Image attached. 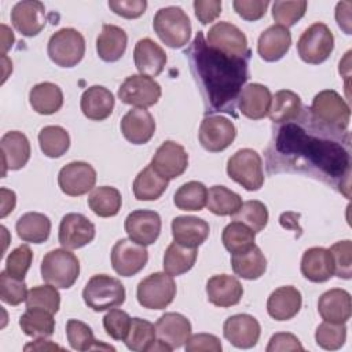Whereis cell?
<instances>
[{
	"mask_svg": "<svg viewBox=\"0 0 352 352\" xmlns=\"http://www.w3.org/2000/svg\"><path fill=\"white\" fill-rule=\"evenodd\" d=\"M190 69L212 111L234 113L235 100L246 82L248 56L227 55L210 47L198 32L186 51Z\"/></svg>",
	"mask_w": 352,
	"mask_h": 352,
	"instance_id": "6da1fadb",
	"label": "cell"
},
{
	"mask_svg": "<svg viewBox=\"0 0 352 352\" xmlns=\"http://www.w3.org/2000/svg\"><path fill=\"white\" fill-rule=\"evenodd\" d=\"M330 133L338 132L329 131L324 136H316L307 132L302 125L290 121L278 131L275 150L279 155L292 160V162L297 160L300 165H309L319 176L333 182L338 180L340 191H342V183L349 186V144L330 139L327 136Z\"/></svg>",
	"mask_w": 352,
	"mask_h": 352,
	"instance_id": "7a4b0ae2",
	"label": "cell"
},
{
	"mask_svg": "<svg viewBox=\"0 0 352 352\" xmlns=\"http://www.w3.org/2000/svg\"><path fill=\"white\" fill-rule=\"evenodd\" d=\"M309 116L323 128L338 133L348 132L351 109L344 98L334 89H324L315 95Z\"/></svg>",
	"mask_w": 352,
	"mask_h": 352,
	"instance_id": "3957f363",
	"label": "cell"
},
{
	"mask_svg": "<svg viewBox=\"0 0 352 352\" xmlns=\"http://www.w3.org/2000/svg\"><path fill=\"white\" fill-rule=\"evenodd\" d=\"M153 28L160 40L170 48H183L191 37V22L180 7H162L153 19Z\"/></svg>",
	"mask_w": 352,
	"mask_h": 352,
	"instance_id": "277c9868",
	"label": "cell"
},
{
	"mask_svg": "<svg viewBox=\"0 0 352 352\" xmlns=\"http://www.w3.org/2000/svg\"><path fill=\"white\" fill-rule=\"evenodd\" d=\"M40 271L44 282L58 289H69L80 275V261L69 249H54L43 257Z\"/></svg>",
	"mask_w": 352,
	"mask_h": 352,
	"instance_id": "5b68a950",
	"label": "cell"
},
{
	"mask_svg": "<svg viewBox=\"0 0 352 352\" xmlns=\"http://www.w3.org/2000/svg\"><path fill=\"white\" fill-rule=\"evenodd\" d=\"M84 302L95 312L120 307L125 301V287L120 279L98 274L94 275L82 290Z\"/></svg>",
	"mask_w": 352,
	"mask_h": 352,
	"instance_id": "8992f818",
	"label": "cell"
},
{
	"mask_svg": "<svg viewBox=\"0 0 352 352\" xmlns=\"http://www.w3.org/2000/svg\"><path fill=\"white\" fill-rule=\"evenodd\" d=\"M227 175L248 191H257L264 184L263 160L252 148H241L228 158Z\"/></svg>",
	"mask_w": 352,
	"mask_h": 352,
	"instance_id": "52a82bcc",
	"label": "cell"
},
{
	"mask_svg": "<svg viewBox=\"0 0 352 352\" xmlns=\"http://www.w3.org/2000/svg\"><path fill=\"white\" fill-rule=\"evenodd\" d=\"M47 52L50 59L60 67H73L81 62L85 54V40L73 28H62L50 40Z\"/></svg>",
	"mask_w": 352,
	"mask_h": 352,
	"instance_id": "ba28073f",
	"label": "cell"
},
{
	"mask_svg": "<svg viewBox=\"0 0 352 352\" xmlns=\"http://www.w3.org/2000/svg\"><path fill=\"white\" fill-rule=\"evenodd\" d=\"M334 50V36L323 22H315L307 28L297 41L300 58L311 65L324 62Z\"/></svg>",
	"mask_w": 352,
	"mask_h": 352,
	"instance_id": "9c48e42d",
	"label": "cell"
},
{
	"mask_svg": "<svg viewBox=\"0 0 352 352\" xmlns=\"http://www.w3.org/2000/svg\"><path fill=\"white\" fill-rule=\"evenodd\" d=\"M176 296V283L166 272H154L142 279L136 289L139 304L147 309H165Z\"/></svg>",
	"mask_w": 352,
	"mask_h": 352,
	"instance_id": "30bf717a",
	"label": "cell"
},
{
	"mask_svg": "<svg viewBox=\"0 0 352 352\" xmlns=\"http://www.w3.org/2000/svg\"><path fill=\"white\" fill-rule=\"evenodd\" d=\"M117 96L125 104L146 109L160 100L161 85L153 77L132 74L120 85Z\"/></svg>",
	"mask_w": 352,
	"mask_h": 352,
	"instance_id": "8fae6325",
	"label": "cell"
},
{
	"mask_svg": "<svg viewBox=\"0 0 352 352\" xmlns=\"http://www.w3.org/2000/svg\"><path fill=\"white\" fill-rule=\"evenodd\" d=\"M111 267L121 276H133L140 272L148 260L146 246L131 238L118 239L111 249Z\"/></svg>",
	"mask_w": 352,
	"mask_h": 352,
	"instance_id": "7c38bea8",
	"label": "cell"
},
{
	"mask_svg": "<svg viewBox=\"0 0 352 352\" xmlns=\"http://www.w3.org/2000/svg\"><path fill=\"white\" fill-rule=\"evenodd\" d=\"M235 136L236 128L234 122L223 116L205 117L198 132L201 146L210 153L226 150L235 140Z\"/></svg>",
	"mask_w": 352,
	"mask_h": 352,
	"instance_id": "4fadbf2b",
	"label": "cell"
},
{
	"mask_svg": "<svg viewBox=\"0 0 352 352\" xmlns=\"http://www.w3.org/2000/svg\"><path fill=\"white\" fill-rule=\"evenodd\" d=\"M96 183V170L84 161H73L65 165L58 175V184L63 194L80 197L92 191Z\"/></svg>",
	"mask_w": 352,
	"mask_h": 352,
	"instance_id": "5bb4252c",
	"label": "cell"
},
{
	"mask_svg": "<svg viewBox=\"0 0 352 352\" xmlns=\"http://www.w3.org/2000/svg\"><path fill=\"white\" fill-rule=\"evenodd\" d=\"M206 43L232 56H248L250 55V51L248 48V38L245 33L235 25L223 21L214 23L208 34H206Z\"/></svg>",
	"mask_w": 352,
	"mask_h": 352,
	"instance_id": "9a60e30c",
	"label": "cell"
},
{
	"mask_svg": "<svg viewBox=\"0 0 352 352\" xmlns=\"http://www.w3.org/2000/svg\"><path fill=\"white\" fill-rule=\"evenodd\" d=\"M150 165L161 176L172 180L186 172L188 166V154L182 144L173 140H165L157 148Z\"/></svg>",
	"mask_w": 352,
	"mask_h": 352,
	"instance_id": "2e32d148",
	"label": "cell"
},
{
	"mask_svg": "<svg viewBox=\"0 0 352 352\" xmlns=\"http://www.w3.org/2000/svg\"><path fill=\"white\" fill-rule=\"evenodd\" d=\"M58 238L62 248L80 249L94 241L95 226L81 213H67L60 220Z\"/></svg>",
	"mask_w": 352,
	"mask_h": 352,
	"instance_id": "e0dca14e",
	"label": "cell"
},
{
	"mask_svg": "<svg viewBox=\"0 0 352 352\" xmlns=\"http://www.w3.org/2000/svg\"><path fill=\"white\" fill-rule=\"evenodd\" d=\"M161 226L162 223L160 214L147 209H138L131 212L124 223L128 236L143 246L153 245L158 239Z\"/></svg>",
	"mask_w": 352,
	"mask_h": 352,
	"instance_id": "ac0fdd59",
	"label": "cell"
},
{
	"mask_svg": "<svg viewBox=\"0 0 352 352\" xmlns=\"http://www.w3.org/2000/svg\"><path fill=\"white\" fill-rule=\"evenodd\" d=\"M224 337L236 348H253L261 334L258 320L249 314H236L226 319L223 324Z\"/></svg>",
	"mask_w": 352,
	"mask_h": 352,
	"instance_id": "d6986e66",
	"label": "cell"
},
{
	"mask_svg": "<svg viewBox=\"0 0 352 352\" xmlns=\"http://www.w3.org/2000/svg\"><path fill=\"white\" fill-rule=\"evenodd\" d=\"M11 22L22 36L34 37L45 26V7L36 0L19 1L11 10Z\"/></svg>",
	"mask_w": 352,
	"mask_h": 352,
	"instance_id": "ffe728a7",
	"label": "cell"
},
{
	"mask_svg": "<svg viewBox=\"0 0 352 352\" xmlns=\"http://www.w3.org/2000/svg\"><path fill=\"white\" fill-rule=\"evenodd\" d=\"M155 333L158 341L172 351L187 342L191 336V323L182 314L166 312L155 322Z\"/></svg>",
	"mask_w": 352,
	"mask_h": 352,
	"instance_id": "44dd1931",
	"label": "cell"
},
{
	"mask_svg": "<svg viewBox=\"0 0 352 352\" xmlns=\"http://www.w3.org/2000/svg\"><path fill=\"white\" fill-rule=\"evenodd\" d=\"M120 128L129 143L144 144L155 133V121L148 110L133 107L121 118Z\"/></svg>",
	"mask_w": 352,
	"mask_h": 352,
	"instance_id": "7402d4cb",
	"label": "cell"
},
{
	"mask_svg": "<svg viewBox=\"0 0 352 352\" xmlns=\"http://www.w3.org/2000/svg\"><path fill=\"white\" fill-rule=\"evenodd\" d=\"M1 161L3 177L7 170H18L23 168L30 158V143L26 135L19 131H10L1 136Z\"/></svg>",
	"mask_w": 352,
	"mask_h": 352,
	"instance_id": "603a6c76",
	"label": "cell"
},
{
	"mask_svg": "<svg viewBox=\"0 0 352 352\" xmlns=\"http://www.w3.org/2000/svg\"><path fill=\"white\" fill-rule=\"evenodd\" d=\"M206 296L209 302L216 307H232L241 301L243 296V286L232 275H213L206 282Z\"/></svg>",
	"mask_w": 352,
	"mask_h": 352,
	"instance_id": "cb8c5ba5",
	"label": "cell"
},
{
	"mask_svg": "<svg viewBox=\"0 0 352 352\" xmlns=\"http://www.w3.org/2000/svg\"><path fill=\"white\" fill-rule=\"evenodd\" d=\"M133 60L138 72L143 76L157 77L162 73L166 65V54L162 47H160L151 38H140L135 44Z\"/></svg>",
	"mask_w": 352,
	"mask_h": 352,
	"instance_id": "d4e9b609",
	"label": "cell"
},
{
	"mask_svg": "<svg viewBox=\"0 0 352 352\" xmlns=\"http://www.w3.org/2000/svg\"><path fill=\"white\" fill-rule=\"evenodd\" d=\"M318 312L326 322L346 323L352 314L351 294L338 287L324 292L319 297Z\"/></svg>",
	"mask_w": 352,
	"mask_h": 352,
	"instance_id": "484cf974",
	"label": "cell"
},
{
	"mask_svg": "<svg viewBox=\"0 0 352 352\" xmlns=\"http://www.w3.org/2000/svg\"><path fill=\"white\" fill-rule=\"evenodd\" d=\"M302 304V297L294 286H280L275 289L267 300L268 315L275 320H289L294 318Z\"/></svg>",
	"mask_w": 352,
	"mask_h": 352,
	"instance_id": "4316f807",
	"label": "cell"
},
{
	"mask_svg": "<svg viewBox=\"0 0 352 352\" xmlns=\"http://www.w3.org/2000/svg\"><path fill=\"white\" fill-rule=\"evenodd\" d=\"M272 95L270 89L258 82L248 84L239 94V111L250 120H261L268 116Z\"/></svg>",
	"mask_w": 352,
	"mask_h": 352,
	"instance_id": "83f0119b",
	"label": "cell"
},
{
	"mask_svg": "<svg viewBox=\"0 0 352 352\" xmlns=\"http://www.w3.org/2000/svg\"><path fill=\"white\" fill-rule=\"evenodd\" d=\"M209 231V224L195 216H177L172 220L173 241L187 248L201 246L208 239Z\"/></svg>",
	"mask_w": 352,
	"mask_h": 352,
	"instance_id": "f1b7e54d",
	"label": "cell"
},
{
	"mask_svg": "<svg viewBox=\"0 0 352 352\" xmlns=\"http://www.w3.org/2000/svg\"><path fill=\"white\" fill-rule=\"evenodd\" d=\"M292 45L289 29L280 25H272L265 29L257 41V52L265 62H275L283 58Z\"/></svg>",
	"mask_w": 352,
	"mask_h": 352,
	"instance_id": "f546056e",
	"label": "cell"
},
{
	"mask_svg": "<svg viewBox=\"0 0 352 352\" xmlns=\"http://www.w3.org/2000/svg\"><path fill=\"white\" fill-rule=\"evenodd\" d=\"M114 95L103 85H92L81 95V111L92 121H103L111 116L114 109Z\"/></svg>",
	"mask_w": 352,
	"mask_h": 352,
	"instance_id": "4dcf8cb0",
	"label": "cell"
},
{
	"mask_svg": "<svg viewBox=\"0 0 352 352\" xmlns=\"http://www.w3.org/2000/svg\"><path fill=\"white\" fill-rule=\"evenodd\" d=\"M301 274L311 282L320 283L334 275V265L330 250L326 248H309L301 258Z\"/></svg>",
	"mask_w": 352,
	"mask_h": 352,
	"instance_id": "1f68e13d",
	"label": "cell"
},
{
	"mask_svg": "<svg viewBox=\"0 0 352 352\" xmlns=\"http://www.w3.org/2000/svg\"><path fill=\"white\" fill-rule=\"evenodd\" d=\"M126 44L128 36L124 29L104 23L96 38V52L102 60L116 62L125 54Z\"/></svg>",
	"mask_w": 352,
	"mask_h": 352,
	"instance_id": "d6a6232c",
	"label": "cell"
},
{
	"mask_svg": "<svg viewBox=\"0 0 352 352\" xmlns=\"http://www.w3.org/2000/svg\"><path fill=\"white\" fill-rule=\"evenodd\" d=\"M231 267L235 275L248 280H254L264 275L267 270V258L261 249L253 245L248 250L232 253Z\"/></svg>",
	"mask_w": 352,
	"mask_h": 352,
	"instance_id": "836d02e7",
	"label": "cell"
},
{
	"mask_svg": "<svg viewBox=\"0 0 352 352\" xmlns=\"http://www.w3.org/2000/svg\"><path fill=\"white\" fill-rule=\"evenodd\" d=\"M29 102L36 113L51 116L60 110L63 104V92L54 82H38L30 89Z\"/></svg>",
	"mask_w": 352,
	"mask_h": 352,
	"instance_id": "e575fe53",
	"label": "cell"
},
{
	"mask_svg": "<svg viewBox=\"0 0 352 352\" xmlns=\"http://www.w3.org/2000/svg\"><path fill=\"white\" fill-rule=\"evenodd\" d=\"M15 230L23 242L43 243L50 236L51 220L44 213L28 212L18 219Z\"/></svg>",
	"mask_w": 352,
	"mask_h": 352,
	"instance_id": "d590c367",
	"label": "cell"
},
{
	"mask_svg": "<svg viewBox=\"0 0 352 352\" xmlns=\"http://www.w3.org/2000/svg\"><path fill=\"white\" fill-rule=\"evenodd\" d=\"M168 179L161 176L151 165H147L133 180V195L138 201H157L168 188Z\"/></svg>",
	"mask_w": 352,
	"mask_h": 352,
	"instance_id": "8d00e7d4",
	"label": "cell"
},
{
	"mask_svg": "<svg viewBox=\"0 0 352 352\" xmlns=\"http://www.w3.org/2000/svg\"><path fill=\"white\" fill-rule=\"evenodd\" d=\"M301 107V99L296 92L280 89L272 96L268 117L275 124H286L300 116Z\"/></svg>",
	"mask_w": 352,
	"mask_h": 352,
	"instance_id": "74e56055",
	"label": "cell"
},
{
	"mask_svg": "<svg viewBox=\"0 0 352 352\" xmlns=\"http://www.w3.org/2000/svg\"><path fill=\"white\" fill-rule=\"evenodd\" d=\"M19 326L29 337H51L55 331L54 314L41 308H28L19 318Z\"/></svg>",
	"mask_w": 352,
	"mask_h": 352,
	"instance_id": "f35d334b",
	"label": "cell"
},
{
	"mask_svg": "<svg viewBox=\"0 0 352 352\" xmlns=\"http://www.w3.org/2000/svg\"><path fill=\"white\" fill-rule=\"evenodd\" d=\"M121 205V192L111 186L95 187L88 195V206L99 217L116 216L120 212Z\"/></svg>",
	"mask_w": 352,
	"mask_h": 352,
	"instance_id": "ab89813d",
	"label": "cell"
},
{
	"mask_svg": "<svg viewBox=\"0 0 352 352\" xmlns=\"http://www.w3.org/2000/svg\"><path fill=\"white\" fill-rule=\"evenodd\" d=\"M197 256L195 248H187L173 241L164 253V271L172 276L183 275L194 267Z\"/></svg>",
	"mask_w": 352,
	"mask_h": 352,
	"instance_id": "60d3db41",
	"label": "cell"
},
{
	"mask_svg": "<svg viewBox=\"0 0 352 352\" xmlns=\"http://www.w3.org/2000/svg\"><path fill=\"white\" fill-rule=\"evenodd\" d=\"M66 337L70 346L74 351H95V349H107L116 351L114 346L106 345L95 340L92 329L77 319H69L66 323Z\"/></svg>",
	"mask_w": 352,
	"mask_h": 352,
	"instance_id": "b9f144b4",
	"label": "cell"
},
{
	"mask_svg": "<svg viewBox=\"0 0 352 352\" xmlns=\"http://www.w3.org/2000/svg\"><path fill=\"white\" fill-rule=\"evenodd\" d=\"M242 204L241 195L224 186H213L208 190L206 206L213 214L232 216L239 210Z\"/></svg>",
	"mask_w": 352,
	"mask_h": 352,
	"instance_id": "7bdbcfd3",
	"label": "cell"
},
{
	"mask_svg": "<svg viewBox=\"0 0 352 352\" xmlns=\"http://www.w3.org/2000/svg\"><path fill=\"white\" fill-rule=\"evenodd\" d=\"M155 326L142 318H132L129 331L124 340L128 349L135 352L151 351L153 345L157 342Z\"/></svg>",
	"mask_w": 352,
	"mask_h": 352,
	"instance_id": "ee69618b",
	"label": "cell"
},
{
	"mask_svg": "<svg viewBox=\"0 0 352 352\" xmlns=\"http://www.w3.org/2000/svg\"><path fill=\"white\" fill-rule=\"evenodd\" d=\"M38 144L44 155L48 158H59L69 150L70 136L65 128L48 125L38 132Z\"/></svg>",
	"mask_w": 352,
	"mask_h": 352,
	"instance_id": "f6af8a7d",
	"label": "cell"
},
{
	"mask_svg": "<svg viewBox=\"0 0 352 352\" xmlns=\"http://www.w3.org/2000/svg\"><path fill=\"white\" fill-rule=\"evenodd\" d=\"M208 199V188L201 182H188L182 184L175 195H173V204L177 209L192 212V210H202L206 205Z\"/></svg>",
	"mask_w": 352,
	"mask_h": 352,
	"instance_id": "bcb514c9",
	"label": "cell"
},
{
	"mask_svg": "<svg viewBox=\"0 0 352 352\" xmlns=\"http://www.w3.org/2000/svg\"><path fill=\"white\" fill-rule=\"evenodd\" d=\"M254 238L256 232L246 224L236 220H232L230 224H227L221 234L223 245L231 254L252 248L254 245Z\"/></svg>",
	"mask_w": 352,
	"mask_h": 352,
	"instance_id": "7dc6e473",
	"label": "cell"
},
{
	"mask_svg": "<svg viewBox=\"0 0 352 352\" xmlns=\"http://www.w3.org/2000/svg\"><path fill=\"white\" fill-rule=\"evenodd\" d=\"M231 217L232 220L246 224L254 232H260L265 228L268 223V210L263 202L253 199L243 202L239 210Z\"/></svg>",
	"mask_w": 352,
	"mask_h": 352,
	"instance_id": "c3c4849f",
	"label": "cell"
},
{
	"mask_svg": "<svg viewBox=\"0 0 352 352\" xmlns=\"http://www.w3.org/2000/svg\"><path fill=\"white\" fill-rule=\"evenodd\" d=\"M28 308H41L56 314L60 307V294L58 287L52 285H40L28 290L26 296Z\"/></svg>",
	"mask_w": 352,
	"mask_h": 352,
	"instance_id": "681fc988",
	"label": "cell"
},
{
	"mask_svg": "<svg viewBox=\"0 0 352 352\" xmlns=\"http://www.w3.org/2000/svg\"><path fill=\"white\" fill-rule=\"evenodd\" d=\"M346 340V326L345 323H331L323 322L316 327L315 341L316 344L327 351L340 349Z\"/></svg>",
	"mask_w": 352,
	"mask_h": 352,
	"instance_id": "f907efd6",
	"label": "cell"
},
{
	"mask_svg": "<svg viewBox=\"0 0 352 352\" xmlns=\"http://www.w3.org/2000/svg\"><path fill=\"white\" fill-rule=\"evenodd\" d=\"M308 3L305 0L297 1H275L272 4V18L276 25L290 28L296 25L305 14Z\"/></svg>",
	"mask_w": 352,
	"mask_h": 352,
	"instance_id": "816d5d0a",
	"label": "cell"
},
{
	"mask_svg": "<svg viewBox=\"0 0 352 352\" xmlns=\"http://www.w3.org/2000/svg\"><path fill=\"white\" fill-rule=\"evenodd\" d=\"M28 289L23 279L10 275L6 270L0 274V298L10 305H19L26 301Z\"/></svg>",
	"mask_w": 352,
	"mask_h": 352,
	"instance_id": "f5cc1de1",
	"label": "cell"
},
{
	"mask_svg": "<svg viewBox=\"0 0 352 352\" xmlns=\"http://www.w3.org/2000/svg\"><path fill=\"white\" fill-rule=\"evenodd\" d=\"M334 274L342 279L352 276V242L349 239L336 242L330 249Z\"/></svg>",
	"mask_w": 352,
	"mask_h": 352,
	"instance_id": "db71d44e",
	"label": "cell"
},
{
	"mask_svg": "<svg viewBox=\"0 0 352 352\" xmlns=\"http://www.w3.org/2000/svg\"><path fill=\"white\" fill-rule=\"evenodd\" d=\"M131 320L132 318L125 311L111 308L103 316V327L106 330V334L110 336L113 340L124 341L129 331Z\"/></svg>",
	"mask_w": 352,
	"mask_h": 352,
	"instance_id": "11a10c76",
	"label": "cell"
},
{
	"mask_svg": "<svg viewBox=\"0 0 352 352\" xmlns=\"http://www.w3.org/2000/svg\"><path fill=\"white\" fill-rule=\"evenodd\" d=\"M33 261V252L28 245L15 248L6 258V271L19 279H25Z\"/></svg>",
	"mask_w": 352,
	"mask_h": 352,
	"instance_id": "9f6ffc18",
	"label": "cell"
},
{
	"mask_svg": "<svg viewBox=\"0 0 352 352\" xmlns=\"http://www.w3.org/2000/svg\"><path fill=\"white\" fill-rule=\"evenodd\" d=\"M270 6L268 0H235L232 7L235 12L245 21H258L267 12Z\"/></svg>",
	"mask_w": 352,
	"mask_h": 352,
	"instance_id": "6f0895ef",
	"label": "cell"
},
{
	"mask_svg": "<svg viewBox=\"0 0 352 352\" xmlns=\"http://www.w3.org/2000/svg\"><path fill=\"white\" fill-rule=\"evenodd\" d=\"M187 352H220L223 349L220 338L214 334L198 333L190 336L187 342L184 344Z\"/></svg>",
	"mask_w": 352,
	"mask_h": 352,
	"instance_id": "680465c9",
	"label": "cell"
},
{
	"mask_svg": "<svg viewBox=\"0 0 352 352\" xmlns=\"http://www.w3.org/2000/svg\"><path fill=\"white\" fill-rule=\"evenodd\" d=\"M109 7L114 14L126 19H133L144 14L147 8V1L146 0H110Z\"/></svg>",
	"mask_w": 352,
	"mask_h": 352,
	"instance_id": "91938a15",
	"label": "cell"
},
{
	"mask_svg": "<svg viewBox=\"0 0 352 352\" xmlns=\"http://www.w3.org/2000/svg\"><path fill=\"white\" fill-rule=\"evenodd\" d=\"M285 351H304L300 340L292 333H275L267 345V352H285Z\"/></svg>",
	"mask_w": 352,
	"mask_h": 352,
	"instance_id": "94428289",
	"label": "cell"
},
{
	"mask_svg": "<svg viewBox=\"0 0 352 352\" xmlns=\"http://www.w3.org/2000/svg\"><path fill=\"white\" fill-rule=\"evenodd\" d=\"M194 12L202 25L213 22L221 14V1L219 0H195Z\"/></svg>",
	"mask_w": 352,
	"mask_h": 352,
	"instance_id": "6125c7cd",
	"label": "cell"
},
{
	"mask_svg": "<svg viewBox=\"0 0 352 352\" xmlns=\"http://www.w3.org/2000/svg\"><path fill=\"white\" fill-rule=\"evenodd\" d=\"M336 21L346 34H351V1H340L337 4Z\"/></svg>",
	"mask_w": 352,
	"mask_h": 352,
	"instance_id": "be15d7a7",
	"label": "cell"
},
{
	"mask_svg": "<svg viewBox=\"0 0 352 352\" xmlns=\"http://www.w3.org/2000/svg\"><path fill=\"white\" fill-rule=\"evenodd\" d=\"M0 194H1V213H0V216L6 217L8 213H11L14 210L15 204H16V197H15V192L12 190H8L6 187H1Z\"/></svg>",
	"mask_w": 352,
	"mask_h": 352,
	"instance_id": "e7e4bbea",
	"label": "cell"
},
{
	"mask_svg": "<svg viewBox=\"0 0 352 352\" xmlns=\"http://www.w3.org/2000/svg\"><path fill=\"white\" fill-rule=\"evenodd\" d=\"M25 351H63L62 346H59L58 344H54L50 340H44V338H37L36 341L26 344Z\"/></svg>",
	"mask_w": 352,
	"mask_h": 352,
	"instance_id": "03108f58",
	"label": "cell"
},
{
	"mask_svg": "<svg viewBox=\"0 0 352 352\" xmlns=\"http://www.w3.org/2000/svg\"><path fill=\"white\" fill-rule=\"evenodd\" d=\"M1 30H3V33H1V54L6 55V52L12 47L15 38H14L12 30H10L8 26L1 25Z\"/></svg>",
	"mask_w": 352,
	"mask_h": 352,
	"instance_id": "003e7915",
	"label": "cell"
}]
</instances>
